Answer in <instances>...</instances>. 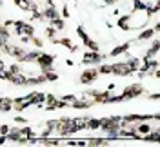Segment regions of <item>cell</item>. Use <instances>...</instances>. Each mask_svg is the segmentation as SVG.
<instances>
[{
	"label": "cell",
	"mask_w": 160,
	"mask_h": 147,
	"mask_svg": "<svg viewBox=\"0 0 160 147\" xmlns=\"http://www.w3.org/2000/svg\"><path fill=\"white\" fill-rule=\"evenodd\" d=\"M111 73H113V75H117V76H128V75H133V73H137V71H135V67H133L131 60L128 58L126 62L113 64V66H111Z\"/></svg>",
	"instance_id": "obj_1"
},
{
	"label": "cell",
	"mask_w": 160,
	"mask_h": 147,
	"mask_svg": "<svg viewBox=\"0 0 160 147\" xmlns=\"http://www.w3.org/2000/svg\"><path fill=\"white\" fill-rule=\"evenodd\" d=\"M142 93H144V87H142L140 84H131V86H128L126 91L122 93V98H124V100H133V98L140 96Z\"/></svg>",
	"instance_id": "obj_2"
},
{
	"label": "cell",
	"mask_w": 160,
	"mask_h": 147,
	"mask_svg": "<svg viewBox=\"0 0 160 147\" xmlns=\"http://www.w3.org/2000/svg\"><path fill=\"white\" fill-rule=\"evenodd\" d=\"M104 58H106V56H102L98 51H93V49H91V51H86V53H84L82 62H84V64H89V66H91V64H100Z\"/></svg>",
	"instance_id": "obj_3"
},
{
	"label": "cell",
	"mask_w": 160,
	"mask_h": 147,
	"mask_svg": "<svg viewBox=\"0 0 160 147\" xmlns=\"http://www.w3.org/2000/svg\"><path fill=\"white\" fill-rule=\"evenodd\" d=\"M97 76H98V71L97 69H88V71H84L82 73V84H89V82H95L97 80Z\"/></svg>",
	"instance_id": "obj_4"
},
{
	"label": "cell",
	"mask_w": 160,
	"mask_h": 147,
	"mask_svg": "<svg viewBox=\"0 0 160 147\" xmlns=\"http://www.w3.org/2000/svg\"><path fill=\"white\" fill-rule=\"evenodd\" d=\"M153 35H158V33H155V29H153V27H148V29H144L142 33H140L138 42H144V40H148V42H149Z\"/></svg>",
	"instance_id": "obj_5"
},
{
	"label": "cell",
	"mask_w": 160,
	"mask_h": 147,
	"mask_svg": "<svg viewBox=\"0 0 160 147\" xmlns=\"http://www.w3.org/2000/svg\"><path fill=\"white\" fill-rule=\"evenodd\" d=\"M97 71H98V75H109V73H111V66H106V64H102V66L97 69Z\"/></svg>",
	"instance_id": "obj_6"
},
{
	"label": "cell",
	"mask_w": 160,
	"mask_h": 147,
	"mask_svg": "<svg viewBox=\"0 0 160 147\" xmlns=\"http://www.w3.org/2000/svg\"><path fill=\"white\" fill-rule=\"evenodd\" d=\"M9 125H6V124H4V125H0V135H4V136H8V133H9Z\"/></svg>",
	"instance_id": "obj_7"
}]
</instances>
